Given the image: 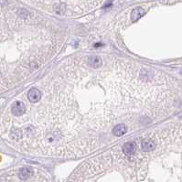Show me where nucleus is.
I'll use <instances>...</instances> for the list:
<instances>
[{"label":"nucleus","instance_id":"obj_4","mask_svg":"<svg viewBox=\"0 0 182 182\" xmlns=\"http://www.w3.org/2000/svg\"><path fill=\"white\" fill-rule=\"evenodd\" d=\"M126 131H127L126 126L123 124H120L116 126H114L113 133L114 136H122L126 133Z\"/></svg>","mask_w":182,"mask_h":182},{"label":"nucleus","instance_id":"obj_9","mask_svg":"<svg viewBox=\"0 0 182 182\" xmlns=\"http://www.w3.org/2000/svg\"><path fill=\"white\" fill-rule=\"evenodd\" d=\"M22 131L21 130H19V129H13L11 131V138L12 139H14V140H18L20 137H21L22 136Z\"/></svg>","mask_w":182,"mask_h":182},{"label":"nucleus","instance_id":"obj_1","mask_svg":"<svg viewBox=\"0 0 182 182\" xmlns=\"http://www.w3.org/2000/svg\"><path fill=\"white\" fill-rule=\"evenodd\" d=\"M25 111H26L25 104L22 102H19V101L16 102L12 106V113H14L15 116H22V114L25 113Z\"/></svg>","mask_w":182,"mask_h":182},{"label":"nucleus","instance_id":"obj_8","mask_svg":"<svg viewBox=\"0 0 182 182\" xmlns=\"http://www.w3.org/2000/svg\"><path fill=\"white\" fill-rule=\"evenodd\" d=\"M89 64L93 68H98L102 65V59L98 56H92L89 58Z\"/></svg>","mask_w":182,"mask_h":182},{"label":"nucleus","instance_id":"obj_7","mask_svg":"<svg viewBox=\"0 0 182 182\" xmlns=\"http://www.w3.org/2000/svg\"><path fill=\"white\" fill-rule=\"evenodd\" d=\"M144 14H145V10L143 8H134L133 10V12H132V14H131V19H132V21H134V22L136 21V20H138Z\"/></svg>","mask_w":182,"mask_h":182},{"label":"nucleus","instance_id":"obj_2","mask_svg":"<svg viewBox=\"0 0 182 182\" xmlns=\"http://www.w3.org/2000/svg\"><path fill=\"white\" fill-rule=\"evenodd\" d=\"M28 98L29 100V102L31 103H37L41 98V92H40L38 89L33 88L29 91L28 92Z\"/></svg>","mask_w":182,"mask_h":182},{"label":"nucleus","instance_id":"obj_6","mask_svg":"<svg viewBox=\"0 0 182 182\" xmlns=\"http://www.w3.org/2000/svg\"><path fill=\"white\" fill-rule=\"evenodd\" d=\"M155 146H156V144L152 139H146L142 142V149L144 151H152L155 149Z\"/></svg>","mask_w":182,"mask_h":182},{"label":"nucleus","instance_id":"obj_5","mask_svg":"<svg viewBox=\"0 0 182 182\" xmlns=\"http://www.w3.org/2000/svg\"><path fill=\"white\" fill-rule=\"evenodd\" d=\"M32 175V169L29 167H23L21 169L19 170V173H18V177L20 179L22 180H26L28 179L30 176Z\"/></svg>","mask_w":182,"mask_h":182},{"label":"nucleus","instance_id":"obj_3","mask_svg":"<svg viewBox=\"0 0 182 182\" xmlns=\"http://www.w3.org/2000/svg\"><path fill=\"white\" fill-rule=\"evenodd\" d=\"M136 150V144L134 142H128L123 146V151L126 156H130Z\"/></svg>","mask_w":182,"mask_h":182}]
</instances>
